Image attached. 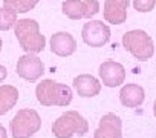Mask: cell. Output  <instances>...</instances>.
I'll use <instances>...</instances> for the list:
<instances>
[{"instance_id":"1","label":"cell","mask_w":156,"mask_h":138,"mask_svg":"<svg viewBox=\"0 0 156 138\" xmlns=\"http://www.w3.org/2000/svg\"><path fill=\"white\" fill-rule=\"evenodd\" d=\"M14 31L23 51L31 52V54H38L44 49L46 38L43 34H40V26L35 20L32 19L17 20Z\"/></svg>"},{"instance_id":"2","label":"cell","mask_w":156,"mask_h":138,"mask_svg":"<svg viewBox=\"0 0 156 138\" xmlns=\"http://www.w3.org/2000/svg\"><path fill=\"white\" fill-rule=\"evenodd\" d=\"M37 100L41 106H67L72 101V89L54 80H43L35 88Z\"/></svg>"},{"instance_id":"3","label":"cell","mask_w":156,"mask_h":138,"mask_svg":"<svg viewBox=\"0 0 156 138\" xmlns=\"http://www.w3.org/2000/svg\"><path fill=\"white\" fill-rule=\"evenodd\" d=\"M52 132L57 138H72L73 135L83 136L89 132V124L81 114L67 111L54 121Z\"/></svg>"},{"instance_id":"4","label":"cell","mask_w":156,"mask_h":138,"mask_svg":"<svg viewBox=\"0 0 156 138\" xmlns=\"http://www.w3.org/2000/svg\"><path fill=\"white\" fill-rule=\"evenodd\" d=\"M122 46L139 61L151 58L154 52V45L151 37L142 29H133L126 32L122 35Z\"/></svg>"},{"instance_id":"5","label":"cell","mask_w":156,"mask_h":138,"mask_svg":"<svg viewBox=\"0 0 156 138\" xmlns=\"http://www.w3.org/2000/svg\"><path fill=\"white\" fill-rule=\"evenodd\" d=\"M41 127V118L34 109H22L11 120V132L14 138H31Z\"/></svg>"},{"instance_id":"6","label":"cell","mask_w":156,"mask_h":138,"mask_svg":"<svg viewBox=\"0 0 156 138\" xmlns=\"http://www.w3.org/2000/svg\"><path fill=\"white\" fill-rule=\"evenodd\" d=\"M63 14L72 20L80 19H90L100 11L98 0H64L63 5Z\"/></svg>"},{"instance_id":"7","label":"cell","mask_w":156,"mask_h":138,"mask_svg":"<svg viewBox=\"0 0 156 138\" xmlns=\"http://www.w3.org/2000/svg\"><path fill=\"white\" fill-rule=\"evenodd\" d=\"M81 37H83V42L87 46L100 48V46H104L109 42L110 29L103 20H92V22H87L83 26Z\"/></svg>"},{"instance_id":"8","label":"cell","mask_w":156,"mask_h":138,"mask_svg":"<svg viewBox=\"0 0 156 138\" xmlns=\"http://www.w3.org/2000/svg\"><path fill=\"white\" fill-rule=\"evenodd\" d=\"M44 72V64L35 54H25L17 61V74L28 82H37Z\"/></svg>"},{"instance_id":"9","label":"cell","mask_w":156,"mask_h":138,"mask_svg":"<svg viewBox=\"0 0 156 138\" xmlns=\"http://www.w3.org/2000/svg\"><path fill=\"white\" fill-rule=\"evenodd\" d=\"M100 78L103 82L104 86L107 88H116L119 86L121 83H124L126 80V69L121 63H116V61H104L101 66H100Z\"/></svg>"},{"instance_id":"10","label":"cell","mask_w":156,"mask_h":138,"mask_svg":"<svg viewBox=\"0 0 156 138\" xmlns=\"http://www.w3.org/2000/svg\"><path fill=\"white\" fill-rule=\"evenodd\" d=\"M122 121L115 114H106L100 120L94 138H122Z\"/></svg>"},{"instance_id":"11","label":"cell","mask_w":156,"mask_h":138,"mask_svg":"<svg viewBox=\"0 0 156 138\" xmlns=\"http://www.w3.org/2000/svg\"><path fill=\"white\" fill-rule=\"evenodd\" d=\"M129 0H106L104 2V20L112 25H121L127 19Z\"/></svg>"},{"instance_id":"12","label":"cell","mask_w":156,"mask_h":138,"mask_svg":"<svg viewBox=\"0 0 156 138\" xmlns=\"http://www.w3.org/2000/svg\"><path fill=\"white\" fill-rule=\"evenodd\" d=\"M76 42L69 32H57L51 37V51L58 57H69L75 52Z\"/></svg>"},{"instance_id":"13","label":"cell","mask_w":156,"mask_h":138,"mask_svg":"<svg viewBox=\"0 0 156 138\" xmlns=\"http://www.w3.org/2000/svg\"><path fill=\"white\" fill-rule=\"evenodd\" d=\"M73 88L80 97H95L101 91V83L89 74H81L73 78Z\"/></svg>"},{"instance_id":"14","label":"cell","mask_w":156,"mask_h":138,"mask_svg":"<svg viewBox=\"0 0 156 138\" xmlns=\"http://www.w3.org/2000/svg\"><path fill=\"white\" fill-rule=\"evenodd\" d=\"M144 98H145V92L139 85L129 83V85L122 86L119 91V100H121L122 106H126V107H138L142 104Z\"/></svg>"},{"instance_id":"15","label":"cell","mask_w":156,"mask_h":138,"mask_svg":"<svg viewBox=\"0 0 156 138\" xmlns=\"http://www.w3.org/2000/svg\"><path fill=\"white\" fill-rule=\"evenodd\" d=\"M17 101H19V91L16 86L11 85L0 86V115H5L6 112H9Z\"/></svg>"},{"instance_id":"16","label":"cell","mask_w":156,"mask_h":138,"mask_svg":"<svg viewBox=\"0 0 156 138\" xmlns=\"http://www.w3.org/2000/svg\"><path fill=\"white\" fill-rule=\"evenodd\" d=\"M38 0H3V5L6 8L14 9L17 14H25L35 8Z\"/></svg>"},{"instance_id":"17","label":"cell","mask_w":156,"mask_h":138,"mask_svg":"<svg viewBox=\"0 0 156 138\" xmlns=\"http://www.w3.org/2000/svg\"><path fill=\"white\" fill-rule=\"evenodd\" d=\"M17 23V13L11 8H0V31H8Z\"/></svg>"},{"instance_id":"18","label":"cell","mask_w":156,"mask_h":138,"mask_svg":"<svg viewBox=\"0 0 156 138\" xmlns=\"http://www.w3.org/2000/svg\"><path fill=\"white\" fill-rule=\"evenodd\" d=\"M156 5V0H133V6L138 13H150Z\"/></svg>"},{"instance_id":"19","label":"cell","mask_w":156,"mask_h":138,"mask_svg":"<svg viewBox=\"0 0 156 138\" xmlns=\"http://www.w3.org/2000/svg\"><path fill=\"white\" fill-rule=\"evenodd\" d=\"M8 75V71H6V67L5 66H0V82H3Z\"/></svg>"},{"instance_id":"20","label":"cell","mask_w":156,"mask_h":138,"mask_svg":"<svg viewBox=\"0 0 156 138\" xmlns=\"http://www.w3.org/2000/svg\"><path fill=\"white\" fill-rule=\"evenodd\" d=\"M0 138H8V135H6V129L0 124Z\"/></svg>"},{"instance_id":"21","label":"cell","mask_w":156,"mask_h":138,"mask_svg":"<svg viewBox=\"0 0 156 138\" xmlns=\"http://www.w3.org/2000/svg\"><path fill=\"white\" fill-rule=\"evenodd\" d=\"M153 114H154V117H156V100H154V104H153Z\"/></svg>"},{"instance_id":"22","label":"cell","mask_w":156,"mask_h":138,"mask_svg":"<svg viewBox=\"0 0 156 138\" xmlns=\"http://www.w3.org/2000/svg\"><path fill=\"white\" fill-rule=\"evenodd\" d=\"M0 49H2V40H0Z\"/></svg>"}]
</instances>
